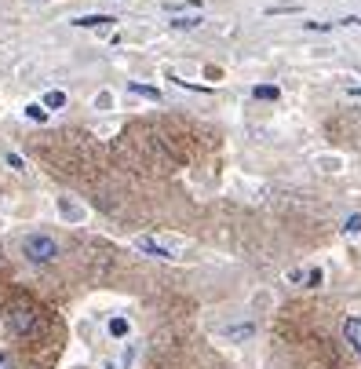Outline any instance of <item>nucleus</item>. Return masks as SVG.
Returning a JSON list of instances; mask_svg holds the SVG:
<instances>
[{"mask_svg": "<svg viewBox=\"0 0 361 369\" xmlns=\"http://www.w3.org/2000/svg\"><path fill=\"white\" fill-rule=\"evenodd\" d=\"M59 242H55V238L52 234H26L22 238V256H26V260L29 263H37V267H44V263H55L59 260Z\"/></svg>", "mask_w": 361, "mask_h": 369, "instance_id": "1", "label": "nucleus"}, {"mask_svg": "<svg viewBox=\"0 0 361 369\" xmlns=\"http://www.w3.org/2000/svg\"><path fill=\"white\" fill-rule=\"evenodd\" d=\"M8 326L19 333V336H26V333L37 329V314H33V308H26V303H15L11 314H8Z\"/></svg>", "mask_w": 361, "mask_h": 369, "instance_id": "2", "label": "nucleus"}, {"mask_svg": "<svg viewBox=\"0 0 361 369\" xmlns=\"http://www.w3.org/2000/svg\"><path fill=\"white\" fill-rule=\"evenodd\" d=\"M135 249L146 252V256H154V260H179L175 249H168L164 242H157V238H150V234H139L135 238Z\"/></svg>", "mask_w": 361, "mask_h": 369, "instance_id": "3", "label": "nucleus"}, {"mask_svg": "<svg viewBox=\"0 0 361 369\" xmlns=\"http://www.w3.org/2000/svg\"><path fill=\"white\" fill-rule=\"evenodd\" d=\"M219 336H223V340H234V344H244V340H252V336H256V322H234V326H223Z\"/></svg>", "mask_w": 361, "mask_h": 369, "instance_id": "4", "label": "nucleus"}, {"mask_svg": "<svg viewBox=\"0 0 361 369\" xmlns=\"http://www.w3.org/2000/svg\"><path fill=\"white\" fill-rule=\"evenodd\" d=\"M343 336H347V344L361 355V318H347V322H343Z\"/></svg>", "mask_w": 361, "mask_h": 369, "instance_id": "5", "label": "nucleus"}, {"mask_svg": "<svg viewBox=\"0 0 361 369\" xmlns=\"http://www.w3.org/2000/svg\"><path fill=\"white\" fill-rule=\"evenodd\" d=\"M113 19L110 15H80V19H73V26H80V29H98V26H110Z\"/></svg>", "mask_w": 361, "mask_h": 369, "instance_id": "6", "label": "nucleus"}, {"mask_svg": "<svg viewBox=\"0 0 361 369\" xmlns=\"http://www.w3.org/2000/svg\"><path fill=\"white\" fill-rule=\"evenodd\" d=\"M106 329H110V336H117V340H124V336L131 333V322L117 314V318H110V326H106Z\"/></svg>", "mask_w": 361, "mask_h": 369, "instance_id": "7", "label": "nucleus"}, {"mask_svg": "<svg viewBox=\"0 0 361 369\" xmlns=\"http://www.w3.org/2000/svg\"><path fill=\"white\" fill-rule=\"evenodd\" d=\"M128 88L135 92V95H142V99H154V103H161V92H157V88H150V85H139V81H131Z\"/></svg>", "mask_w": 361, "mask_h": 369, "instance_id": "8", "label": "nucleus"}, {"mask_svg": "<svg viewBox=\"0 0 361 369\" xmlns=\"http://www.w3.org/2000/svg\"><path fill=\"white\" fill-rule=\"evenodd\" d=\"M59 212H62L66 219H84V208H77L73 201H66V198L59 201Z\"/></svg>", "mask_w": 361, "mask_h": 369, "instance_id": "9", "label": "nucleus"}, {"mask_svg": "<svg viewBox=\"0 0 361 369\" xmlns=\"http://www.w3.org/2000/svg\"><path fill=\"white\" fill-rule=\"evenodd\" d=\"M59 106H66V92H47L44 95V110H59Z\"/></svg>", "mask_w": 361, "mask_h": 369, "instance_id": "10", "label": "nucleus"}, {"mask_svg": "<svg viewBox=\"0 0 361 369\" xmlns=\"http://www.w3.org/2000/svg\"><path fill=\"white\" fill-rule=\"evenodd\" d=\"M26 117L44 124V121H47V110H44V103H29V106H26Z\"/></svg>", "mask_w": 361, "mask_h": 369, "instance_id": "11", "label": "nucleus"}, {"mask_svg": "<svg viewBox=\"0 0 361 369\" xmlns=\"http://www.w3.org/2000/svg\"><path fill=\"white\" fill-rule=\"evenodd\" d=\"M252 95H256V99H277L281 92H277L274 85H256V88H252Z\"/></svg>", "mask_w": 361, "mask_h": 369, "instance_id": "12", "label": "nucleus"}, {"mask_svg": "<svg viewBox=\"0 0 361 369\" xmlns=\"http://www.w3.org/2000/svg\"><path fill=\"white\" fill-rule=\"evenodd\" d=\"M343 231H347V234H361V216H358V212H354V216H347Z\"/></svg>", "mask_w": 361, "mask_h": 369, "instance_id": "13", "label": "nucleus"}, {"mask_svg": "<svg viewBox=\"0 0 361 369\" xmlns=\"http://www.w3.org/2000/svg\"><path fill=\"white\" fill-rule=\"evenodd\" d=\"M4 161H8V165H11L15 172H26V161H22L19 154H11V150H8V154H4Z\"/></svg>", "mask_w": 361, "mask_h": 369, "instance_id": "14", "label": "nucleus"}, {"mask_svg": "<svg viewBox=\"0 0 361 369\" xmlns=\"http://www.w3.org/2000/svg\"><path fill=\"white\" fill-rule=\"evenodd\" d=\"M135 355H139V351H135V344H131V347H124V355H121V366H131V362H135Z\"/></svg>", "mask_w": 361, "mask_h": 369, "instance_id": "15", "label": "nucleus"}, {"mask_svg": "<svg viewBox=\"0 0 361 369\" xmlns=\"http://www.w3.org/2000/svg\"><path fill=\"white\" fill-rule=\"evenodd\" d=\"M172 26H175V29H193L197 19H172Z\"/></svg>", "mask_w": 361, "mask_h": 369, "instance_id": "16", "label": "nucleus"}, {"mask_svg": "<svg viewBox=\"0 0 361 369\" xmlns=\"http://www.w3.org/2000/svg\"><path fill=\"white\" fill-rule=\"evenodd\" d=\"M0 369H15V362H11L8 351H0Z\"/></svg>", "mask_w": 361, "mask_h": 369, "instance_id": "17", "label": "nucleus"}, {"mask_svg": "<svg viewBox=\"0 0 361 369\" xmlns=\"http://www.w3.org/2000/svg\"><path fill=\"white\" fill-rule=\"evenodd\" d=\"M351 95H361V88H351Z\"/></svg>", "mask_w": 361, "mask_h": 369, "instance_id": "18", "label": "nucleus"}]
</instances>
